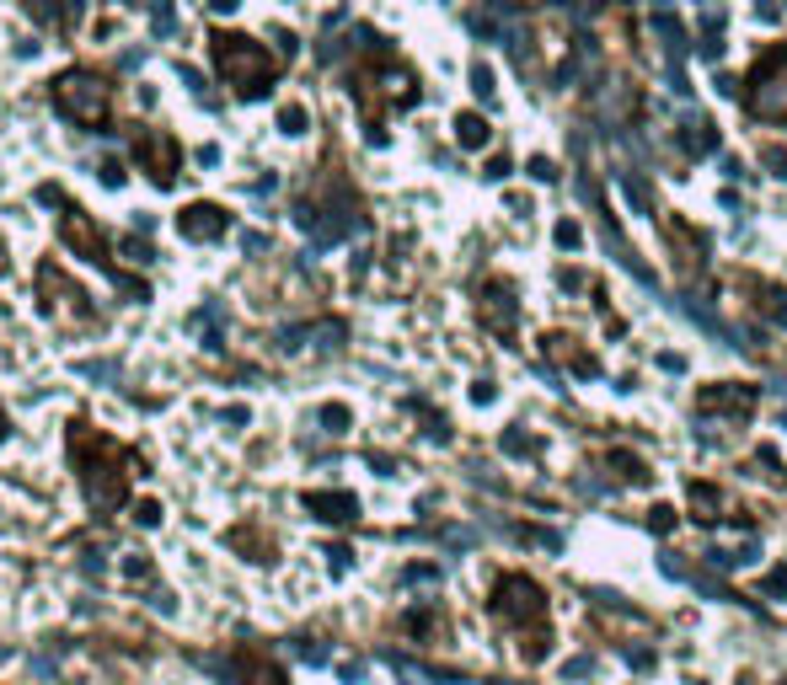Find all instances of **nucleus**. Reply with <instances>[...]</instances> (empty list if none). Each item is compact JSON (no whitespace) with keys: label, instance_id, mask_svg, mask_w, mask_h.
I'll list each match as a JSON object with an SVG mask.
<instances>
[{"label":"nucleus","instance_id":"nucleus-7","mask_svg":"<svg viewBox=\"0 0 787 685\" xmlns=\"http://www.w3.org/2000/svg\"><path fill=\"white\" fill-rule=\"evenodd\" d=\"M279 123H284V129H290V134H300V123H305V113H300V108H284V118H279Z\"/></svg>","mask_w":787,"mask_h":685},{"label":"nucleus","instance_id":"nucleus-1","mask_svg":"<svg viewBox=\"0 0 787 685\" xmlns=\"http://www.w3.org/2000/svg\"><path fill=\"white\" fill-rule=\"evenodd\" d=\"M215 60H220V70H225L230 81H242V91H252V96L268 91L273 64H268V54L252 48L247 38H215Z\"/></svg>","mask_w":787,"mask_h":685},{"label":"nucleus","instance_id":"nucleus-4","mask_svg":"<svg viewBox=\"0 0 787 685\" xmlns=\"http://www.w3.org/2000/svg\"><path fill=\"white\" fill-rule=\"evenodd\" d=\"M182 225H188V236H220V230H225V220H220L215 204H193Z\"/></svg>","mask_w":787,"mask_h":685},{"label":"nucleus","instance_id":"nucleus-2","mask_svg":"<svg viewBox=\"0 0 787 685\" xmlns=\"http://www.w3.org/2000/svg\"><path fill=\"white\" fill-rule=\"evenodd\" d=\"M60 102H64V113H75V118L102 123V113H108V86L91 81V75H64L60 81Z\"/></svg>","mask_w":787,"mask_h":685},{"label":"nucleus","instance_id":"nucleus-9","mask_svg":"<svg viewBox=\"0 0 787 685\" xmlns=\"http://www.w3.org/2000/svg\"><path fill=\"white\" fill-rule=\"evenodd\" d=\"M209 6H215V11H230V6H236V0H209Z\"/></svg>","mask_w":787,"mask_h":685},{"label":"nucleus","instance_id":"nucleus-3","mask_svg":"<svg viewBox=\"0 0 787 685\" xmlns=\"http://www.w3.org/2000/svg\"><path fill=\"white\" fill-rule=\"evenodd\" d=\"M493 611H498V616H509V611H514V616H520V611H525V616H541V589H536L531 578H504V584H498Z\"/></svg>","mask_w":787,"mask_h":685},{"label":"nucleus","instance_id":"nucleus-8","mask_svg":"<svg viewBox=\"0 0 787 685\" xmlns=\"http://www.w3.org/2000/svg\"><path fill=\"white\" fill-rule=\"evenodd\" d=\"M648 525H654V530H669V525H675V514H669V509H654V514H648Z\"/></svg>","mask_w":787,"mask_h":685},{"label":"nucleus","instance_id":"nucleus-6","mask_svg":"<svg viewBox=\"0 0 787 685\" xmlns=\"http://www.w3.org/2000/svg\"><path fill=\"white\" fill-rule=\"evenodd\" d=\"M460 140H466V145L487 140V123H482V118H460Z\"/></svg>","mask_w":787,"mask_h":685},{"label":"nucleus","instance_id":"nucleus-5","mask_svg":"<svg viewBox=\"0 0 787 685\" xmlns=\"http://www.w3.org/2000/svg\"><path fill=\"white\" fill-rule=\"evenodd\" d=\"M27 11H33L38 22H70V11H81V6H64V0H27Z\"/></svg>","mask_w":787,"mask_h":685}]
</instances>
